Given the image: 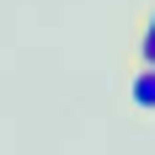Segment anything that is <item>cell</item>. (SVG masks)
Segmentation results:
<instances>
[{
	"instance_id": "cell-1",
	"label": "cell",
	"mask_w": 155,
	"mask_h": 155,
	"mask_svg": "<svg viewBox=\"0 0 155 155\" xmlns=\"http://www.w3.org/2000/svg\"><path fill=\"white\" fill-rule=\"evenodd\" d=\"M128 102L139 112H155V64H134V75H128Z\"/></svg>"
},
{
	"instance_id": "cell-2",
	"label": "cell",
	"mask_w": 155,
	"mask_h": 155,
	"mask_svg": "<svg viewBox=\"0 0 155 155\" xmlns=\"http://www.w3.org/2000/svg\"><path fill=\"white\" fill-rule=\"evenodd\" d=\"M144 27H150V32H155V5H150V11H144Z\"/></svg>"
}]
</instances>
